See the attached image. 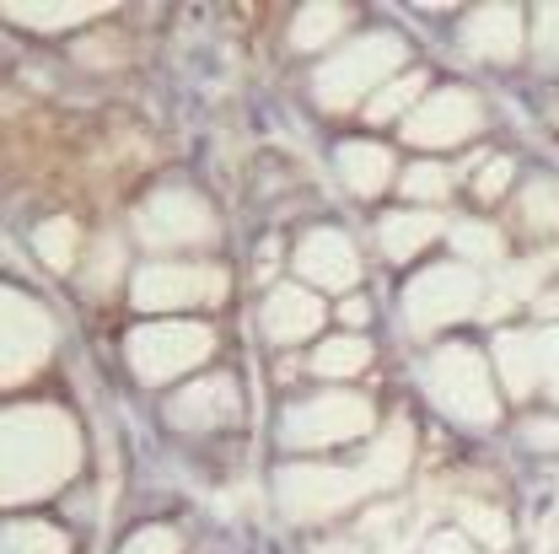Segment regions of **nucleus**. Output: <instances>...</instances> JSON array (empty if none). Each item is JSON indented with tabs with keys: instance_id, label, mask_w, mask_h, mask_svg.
Segmentation results:
<instances>
[{
	"instance_id": "1",
	"label": "nucleus",
	"mask_w": 559,
	"mask_h": 554,
	"mask_svg": "<svg viewBox=\"0 0 559 554\" xmlns=\"http://www.w3.org/2000/svg\"><path fill=\"white\" fill-rule=\"evenodd\" d=\"M75 469V431L55 410H16L5 420V500L55 490Z\"/></svg>"
},
{
	"instance_id": "2",
	"label": "nucleus",
	"mask_w": 559,
	"mask_h": 554,
	"mask_svg": "<svg viewBox=\"0 0 559 554\" xmlns=\"http://www.w3.org/2000/svg\"><path fill=\"white\" fill-rule=\"evenodd\" d=\"M425 388H430V399L447 415L463 420V425H489L495 420V393H489V382H485V361L474 350H463V345L436 350V361L425 372Z\"/></svg>"
},
{
	"instance_id": "3",
	"label": "nucleus",
	"mask_w": 559,
	"mask_h": 554,
	"mask_svg": "<svg viewBox=\"0 0 559 554\" xmlns=\"http://www.w3.org/2000/svg\"><path fill=\"white\" fill-rule=\"evenodd\" d=\"M404 60V49H399V38H388V33H371V38H355L340 60H329V66L318 70V97L329 103V108H349L371 81H382L388 70Z\"/></svg>"
},
{
	"instance_id": "4",
	"label": "nucleus",
	"mask_w": 559,
	"mask_h": 554,
	"mask_svg": "<svg viewBox=\"0 0 559 554\" xmlns=\"http://www.w3.org/2000/svg\"><path fill=\"white\" fill-rule=\"evenodd\" d=\"M366 490V474H345V469H323V463H301L280 474V506L296 522H318L355 506V495Z\"/></svg>"
},
{
	"instance_id": "5",
	"label": "nucleus",
	"mask_w": 559,
	"mask_h": 554,
	"mask_svg": "<svg viewBox=\"0 0 559 554\" xmlns=\"http://www.w3.org/2000/svg\"><path fill=\"white\" fill-rule=\"evenodd\" d=\"M371 425V404L360 393H323L307 399L285 415V447H329V441H349Z\"/></svg>"
},
{
	"instance_id": "6",
	"label": "nucleus",
	"mask_w": 559,
	"mask_h": 554,
	"mask_svg": "<svg viewBox=\"0 0 559 554\" xmlns=\"http://www.w3.org/2000/svg\"><path fill=\"white\" fill-rule=\"evenodd\" d=\"M210 355V329L200 323H162V329H140L130 340V366L140 382H162L173 372H189Z\"/></svg>"
},
{
	"instance_id": "7",
	"label": "nucleus",
	"mask_w": 559,
	"mask_h": 554,
	"mask_svg": "<svg viewBox=\"0 0 559 554\" xmlns=\"http://www.w3.org/2000/svg\"><path fill=\"white\" fill-rule=\"evenodd\" d=\"M479 307V280L457 264H436L430 275H419L409 285V323L415 329H441V323H457Z\"/></svg>"
},
{
	"instance_id": "8",
	"label": "nucleus",
	"mask_w": 559,
	"mask_h": 554,
	"mask_svg": "<svg viewBox=\"0 0 559 554\" xmlns=\"http://www.w3.org/2000/svg\"><path fill=\"white\" fill-rule=\"evenodd\" d=\"M140 237L151 248H189V243H210L215 237V215H210L194 195H156L140 210Z\"/></svg>"
},
{
	"instance_id": "9",
	"label": "nucleus",
	"mask_w": 559,
	"mask_h": 554,
	"mask_svg": "<svg viewBox=\"0 0 559 554\" xmlns=\"http://www.w3.org/2000/svg\"><path fill=\"white\" fill-rule=\"evenodd\" d=\"M221 296H226V275L200 270V264H156L135 280L140 307H194V302H221Z\"/></svg>"
},
{
	"instance_id": "10",
	"label": "nucleus",
	"mask_w": 559,
	"mask_h": 554,
	"mask_svg": "<svg viewBox=\"0 0 559 554\" xmlns=\"http://www.w3.org/2000/svg\"><path fill=\"white\" fill-rule=\"evenodd\" d=\"M296 270L307 285H318V291H349L355 280H360V259H355V243H349L345 232H307L301 237V248H296Z\"/></svg>"
},
{
	"instance_id": "11",
	"label": "nucleus",
	"mask_w": 559,
	"mask_h": 554,
	"mask_svg": "<svg viewBox=\"0 0 559 554\" xmlns=\"http://www.w3.org/2000/svg\"><path fill=\"white\" fill-rule=\"evenodd\" d=\"M404 130H409L415 145H452V140L479 130V103L468 92H436L430 103H419L415 114H409Z\"/></svg>"
},
{
	"instance_id": "12",
	"label": "nucleus",
	"mask_w": 559,
	"mask_h": 554,
	"mask_svg": "<svg viewBox=\"0 0 559 554\" xmlns=\"http://www.w3.org/2000/svg\"><path fill=\"white\" fill-rule=\"evenodd\" d=\"M318 323H323V302H318L312 291H301V285H275V291H270V302H264V329H270L275 345L307 340Z\"/></svg>"
},
{
	"instance_id": "13",
	"label": "nucleus",
	"mask_w": 559,
	"mask_h": 554,
	"mask_svg": "<svg viewBox=\"0 0 559 554\" xmlns=\"http://www.w3.org/2000/svg\"><path fill=\"white\" fill-rule=\"evenodd\" d=\"M173 425H231L237 420V388H231V377H200L194 388H183L178 399H173Z\"/></svg>"
},
{
	"instance_id": "14",
	"label": "nucleus",
	"mask_w": 559,
	"mask_h": 554,
	"mask_svg": "<svg viewBox=\"0 0 559 554\" xmlns=\"http://www.w3.org/2000/svg\"><path fill=\"white\" fill-rule=\"evenodd\" d=\"M27 313L33 307L22 296H5V318H11V334H5V382H22V372L49 355V318H38L33 329H22Z\"/></svg>"
},
{
	"instance_id": "15",
	"label": "nucleus",
	"mask_w": 559,
	"mask_h": 554,
	"mask_svg": "<svg viewBox=\"0 0 559 554\" xmlns=\"http://www.w3.org/2000/svg\"><path fill=\"white\" fill-rule=\"evenodd\" d=\"M516 44H522V11H511V5H489L468 22V49L485 60H511Z\"/></svg>"
},
{
	"instance_id": "16",
	"label": "nucleus",
	"mask_w": 559,
	"mask_h": 554,
	"mask_svg": "<svg viewBox=\"0 0 559 554\" xmlns=\"http://www.w3.org/2000/svg\"><path fill=\"white\" fill-rule=\"evenodd\" d=\"M340 178L355 195H377L393 178V156L382 145H371V140H349V145H340Z\"/></svg>"
},
{
	"instance_id": "17",
	"label": "nucleus",
	"mask_w": 559,
	"mask_h": 554,
	"mask_svg": "<svg viewBox=\"0 0 559 554\" xmlns=\"http://www.w3.org/2000/svg\"><path fill=\"white\" fill-rule=\"evenodd\" d=\"M441 232V221L430 210H399L382 221V254L388 259H415L419 248H430V237Z\"/></svg>"
},
{
	"instance_id": "18",
	"label": "nucleus",
	"mask_w": 559,
	"mask_h": 554,
	"mask_svg": "<svg viewBox=\"0 0 559 554\" xmlns=\"http://www.w3.org/2000/svg\"><path fill=\"white\" fill-rule=\"evenodd\" d=\"M409 474V425L399 420L366 458V485H399Z\"/></svg>"
},
{
	"instance_id": "19",
	"label": "nucleus",
	"mask_w": 559,
	"mask_h": 554,
	"mask_svg": "<svg viewBox=\"0 0 559 554\" xmlns=\"http://www.w3.org/2000/svg\"><path fill=\"white\" fill-rule=\"evenodd\" d=\"M349 27V11L345 5H307L301 16H296V49H318V44H329L334 33H345Z\"/></svg>"
},
{
	"instance_id": "20",
	"label": "nucleus",
	"mask_w": 559,
	"mask_h": 554,
	"mask_svg": "<svg viewBox=\"0 0 559 554\" xmlns=\"http://www.w3.org/2000/svg\"><path fill=\"white\" fill-rule=\"evenodd\" d=\"M371 361V345L360 340V334H345V340H329V345L318 350V377H355L360 366Z\"/></svg>"
},
{
	"instance_id": "21",
	"label": "nucleus",
	"mask_w": 559,
	"mask_h": 554,
	"mask_svg": "<svg viewBox=\"0 0 559 554\" xmlns=\"http://www.w3.org/2000/svg\"><path fill=\"white\" fill-rule=\"evenodd\" d=\"M500 372H506V388H511V393H527L533 377H538V345L506 334V340H500Z\"/></svg>"
},
{
	"instance_id": "22",
	"label": "nucleus",
	"mask_w": 559,
	"mask_h": 554,
	"mask_svg": "<svg viewBox=\"0 0 559 554\" xmlns=\"http://www.w3.org/2000/svg\"><path fill=\"white\" fill-rule=\"evenodd\" d=\"M5 554H66V533L49 528V522H11Z\"/></svg>"
},
{
	"instance_id": "23",
	"label": "nucleus",
	"mask_w": 559,
	"mask_h": 554,
	"mask_svg": "<svg viewBox=\"0 0 559 554\" xmlns=\"http://www.w3.org/2000/svg\"><path fill=\"white\" fill-rule=\"evenodd\" d=\"M419 92H425V81L409 70V75H399L393 86H382V92L371 97V108H366V114H371L377 125H388V119H399V114H409V108H415Z\"/></svg>"
},
{
	"instance_id": "24",
	"label": "nucleus",
	"mask_w": 559,
	"mask_h": 554,
	"mask_svg": "<svg viewBox=\"0 0 559 554\" xmlns=\"http://www.w3.org/2000/svg\"><path fill=\"white\" fill-rule=\"evenodd\" d=\"M38 254H44V264L49 270H70L75 264V221H44L38 226Z\"/></svg>"
},
{
	"instance_id": "25",
	"label": "nucleus",
	"mask_w": 559,
	"mask_h": 554,
	"mask_svg": "<svg viewBox=\"0 0 559 554\" xmlns=\"http://www.w3.org/2000/svg\"><path fill=\"white\" fill-rule=\"evenodd\" d=\"M463 528H468V539L485 544V550H506V544H511V528H506V517H500L495 506H463Z\"/></svg>"
},
{
	"instance_id": "26",
	"label": "nucleus",
	"mask_w": 559,
	"mask_h": 554,
	"mask_svg": "<svg viewBox=\"0 0 559 554\" xmlns=\"http://www.w3.org/2000/svg\"><path fill=\"white\" fill-rule=\"evenodd\" d=\"M452 243H457L463 259H495V254H500V232H489L485 221H463V226L452 232Z\"/></svg>"
},
{
	"instance_id": "27",
	"label": "nucleus",
	"mask_w": 559,
	"mask_h": 554,
	"mask_svg": "<svg viewBox=\"0 0 559 554\" xmlns=\"http://www.w3.org/2000/svg\"><path fill=\"white\" fill-rule=\"evenodd\" d=\"M522 215H527V226H559V189L555 184H533Z\"/></svg>"
},
{
	"instance_id": "28",
	"label": "nucleus",
	"mask_w": 559,
	"mask_h": 554,
	"mask_svg": "<svg viewBox=\"0 0 559 554\" xmlns=\"http://www.w3.org/2000/svg\"><path fill=\"white\" fill-rule=\"evenodd\" d=\"M404 189H409L415 200H441V195H447V167H441V162H419L415 173L404 178Z\"/></svg>"
},
{
	"instance_id": "29",
	"label": "nucleus",
	"mask_w": 559,
	"mask_h": 554,
	"mask_svg": "<svg viewBox=\"0 0 559 554\" xmlns=\"http://www.w3.org/2000/svg\"><path fill=\"white\" fill-rule=\"evenodd\" d=\"M124 554H178V533L173 528H140L124 544Z\"/></svg>"
},
{
	"instance_id": "30",
	"label": "nucleus",
	"mask_w": 559,
	"mask_h": 554,
	"mask_svg": "<svg viewBox=\"0 0 559 554\" xmlns=\"http://www.w3.org/2000/svg\"><path fill=\"white\" fill-rule=\"evenodd\" d=\"M11 16H16V22H38V27H44V22H81L86 11H81V5H11Z\"/></svg>"
},
{
	"instance_id": "31",
	"label": "nucleus",
	"mask_w": 559,
	"mask_h": 554,
	"mask_svg": "<svg viewBox=\"0 0 559 554\" xmlns=\"http://www.w3.org/2000/svg\"><path fill=\"white\" fill-rule=\"evenodd\" d=\"M506 184H511V162H506V156H489V167L474 178V195H479V200H495Z\"/></svg>"
},
{
	"instance_id": "32",
	"label": "nucleus",
	"mask_w": 559,
	"mask_h": 554,
	"mask_svg": "<svg viewBox=\"0 0 559 554\" xmlns=\"http://www.w3.org/2000/svg\"><path fill=\"white\" fill-rule=\"evenodd\" d=\"M114 270H119V243H114V237H108V243H103V254H97V285H108V280H114Z\"/></svg>"
},
{
	"instance_id": "33",
	"label": "nucleus",
	"mask_w": 559,
	"mask_h": 554,
	"mask_svg": "<svg viewBox=\"0 0 559 554\" xmlns=\"http://www.w3.org/2000/svg\"><path fill=\"white\" fill-rule=\"evenodd\" d=\"M340 323H349V329H360V323H366V302H360V296H349L345 307H340Z\"/></svg>"
},
{
	"instance_id": "34",
	"label": "nucleus",
	"mask_w": 559,
	"mask_h": 554,
	"mask_svg": "<svg viewBox=\"0 0 559 554\" xmlns=\"http://www.w3.org/2000/svg\"><path fill=\"white\" fill-rule=\"evenodd\" d=\"M527 441H538V447H559V420L555 425H527Z\"/></svg>"
},
{
	"instance_id": "35",
	"label": "nucleus",
	"mask_w": 559,
	"mask_h": 554,
	"mask_svg": "<svg viewBox=\"0 0 559 554\" xmlns=\"http://www.w3.org/2000/svg\"><path fill=\"white\" fill-rule=\"evenodd\" d=\"M430 554H474V550H468L463 539H452V533H447V539H436V544H430Z\"/></svg>"
},
{
	"instance_id": "36",
	"label": "nucleus",
	"mask_w": 559,
	"mask_h": 554,
	"mask_svg": "<svg viewBox=\"0 0 559 554\" xmlns=\"http://www.w3.org/2000/svg\"><path fill=\"white\" fill-rule=\"evenodd\" d=\"M318 554H360V544H318Z\"/></svg>"
},
{
	"instance_id": "37",
	"label": "nucleus",
	"mask_w": 559,
	"mask_h": 554,
	"mask_svg": "<svg viewBox=\"0 0 559 554\" xmlns=\"http://www.w3.org/2000/svg\"><path fill=\"white\" fill-rule=\"evenodd\" d=\"M544 313H559V285H555V296H544Z\"/></svg>"
}]
</instances>
